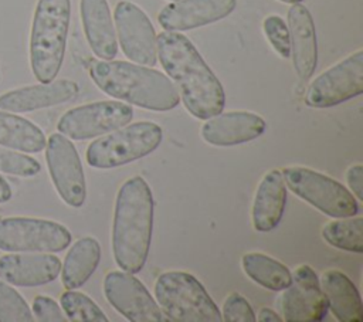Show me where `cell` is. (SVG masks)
<instances>
[{"label":"cell","mask_w":363,"mask_h":322,"mask_svg":"<svg viewBox=\"0 0 363 322\" xmlns=\"http://www.w3.org/2000/svg\"><path fill=\"white\" fill-rule=\"evenodd\" d=\"M156 50L190 115L204 121L224 109L225 94L221 82L186 35L162 31L156 35Z\"/></svg>","instance_id":"cell-1"},{"label":"cell","mask_w":363,"mask_h":322,"mask_svg":"<svg viewBox=\"0 0 363 322\" xmlns=\"http://www.w3.org/2000/svg\"><path fill=\"white\" fill-rule=\"evenodd\" d=\"M153 194L147 182L133 176L118 190L112 221V252L116 265L136 274L146 264L153 230Z\"/></svg>","instance_id":"cell-2"},{"label":"cell","mask_w":363,"mask_h":322,"mask_svg":"<svg viewBox=\"0 0 363 322\" xmlns=\"http://www.w3.org/2000/svg\"><path fill=\"white\" fill-rule=\"evenodd\" d=\"M89 77L106 95L149 111L166 112L180 104L179 92L163 72L116 60H92Z\"/></svg>","instance_id":"cell-3"},{"label":"cell","mask_w":363,"mask_h":322,"mask_svg":"<svg viewBox=\"0 0 363 322\" xmlns=\"http://www.w3.org/2000/svg\"><path fill=\"white\" fill-rule=\"evenodd\" d=\"M71 0H38L30 33V65L38 82L58 75L67 47Z\"/></svg>","instance_id":"cell-4"},{"label":"cell","mask_w":363,"mask_h":322,"mask_svg":"<svg viewBox=\"0 0 363 322\" xmlns=\"http://www.w3.org/2000/svg\"><path fill=\"white\" fill-rule=\"evenodd\" d=\"M159 308L174 322H221V312L203 284L184 271H167L155 282Z\"/></svg>","instance_id":"cell-5"},{"label":"cell","mask_w":363,"mask_h":322,"mask_svg":"<svg viewBox=\"0 0 363 322\" xmlns=\"http://www.w3.org/2000/svg\"><path fill=\"white\" fill-rule=\"evenodd\" d=\"M162 139L163 131L155 122L128 123L92 140L86 148L85 159L95 169L119 167L156 150Z\"/></svg>","instance_id":"cell-6"},{"label":"cell","mask_w":363,"mask_h":322,"mask_svg":"<svg viewBox=\"0 0 363 322\" xmlns=\"http://www.w3.org/2000/svg\"><path fill=\"white\" fill-rule=\"evenodd\" d=\"M281 173L294 194L323 214L342 218L359 213L356 197L340 182L303 166H288Z\"/></svg>","instance_id":"cell-7"},{"label":"cell","mask_w":363,"mask_h":322,"mask_svg":"<svg viewBox=\"0 0 363 322\" xmlns=\"http://www.w3.org/2000/svg\"><path fill=\"white\" fill-rule=\"evenodd\" d=\"M72 235L62 224L34 217L0 218V250L9 252H60Z\"/></svg>","instance_id":"cell-8"},{"label":"cell","mask_w":363,"mask_h":322,"mask_svg":"<svg viewBox=\"0 0 363 322\" xmlns=\"http://www.w3.org/2000/svg\"><path fill=\"white\" fill-rule=\"evenodd\" d=\"M133 108L123 101H96L68 109L57 123L60 133L72 140H85L128 125Z\"/></svg>","instance_id":"cell-9"},{"label":"cell","mask_w":363,"mask_h":322,"mask_svg":"<svg viewBox=\"0 0 363 322\" xmlns=\"http://www.w3.org/2000/svg\"><path fill=\"white\" fill-rule=\"evenodd\" d=\"M363 92V51L347 55L318 75L308 87L305 104L311 108H329Z\"/></svg>","instance_id":"cell-10"},{"label":"cell","mask_w":363,"mask_h":322,"mask_svg":"<svg viewBox=\"0 0 363 322\" xmlns=\"http://www.w3.org/2000/svg\"><path fill=\"white\" fill-rule=\"evenodd\" d=\"M44 149L48 173L57 193L65 204L81 207L86 197V183L74 143L62 133H52Z\"/></svg>","instance_id":"cell-11"},{"label":"cell","mask_w":363,"mask_h":322,"mask_svg":"<svg viewBox=\"0 0 363 322\" xmlns=\"http://www.w3.org/2000/svg\"><path fill=\"white\" fill-rule=\"evenodd\" d=\"M106 301L130 322L169 321L146 287L133 274L109 271L104 278Z\"/></svg>","instance_id":"cell-12"},{"label":"cell","mask_w":363,"mask_h":322,"mask_svg":"<svg viewBox=\"0 0 363 322\" xmlns=\"http://www.w3.org/2000/svg\"><path fill=\"white\" fill-rule=\"evenodd\" d=\"M278 305L286 322H319L328 312V301L316 272L302 264L291 274V284L282 289Z\"/></svg>","instance_id":"cell-13"},{"label":"cell","mask_w":363,"mask_h":322,"mask_svg":"<svg viewBox=\"0 0 363 322\" xmlns=\"http://www.w3.org/2000/svg\"><path fill=\"white\" fill-rule=\"evenodd\" d=\"M113 17L123 54L135 64L156 65V31L146 13L139 6L122 0L115 6Z\"/></svg>","instance_id":"cell-14"},{"label":"cell","mask_w":363,"mask_h":322,"mask_svg":"<svg viewBox=\"0 0 363 322\" xmlns=\"http://www.w3.org/2000/svg\"><path fill=\"white\" fill-rule=\"evenodd\" d=\"M235 6L237 0H174L160 10L157 20L164 31H186L230 16Z\"/></svg>","instance_id":"cell-15"},{"label":"cell","mask_w":363,"mask_h":322,"mask_svg":"<svg viewBox=\"0 0 363 322\" xmlns=\"http://www.w3.org/2000/svg\"><path fill=\"white\" fill-rule=\"evenodd\" d=\"M200 128L203 140L213 146H235L259 138L267 128V122L258 113L250 111L220 112Z\"/></svg>","instance_id":"cell-16"},{"label":"cell","mask_w":363,"mask_h":322,"mask_svg":"<svg viewBox=\"0 0 363 322\" xmlns=\"http://www.w3.org/2000/svg\"><path fill=\"white\" fill-rule=\"evenodd\" d=\"M60 271V258L48 252H13L0 257V279L16 287L48 284Z\"/></svg>","instance_id":"cell-17"},{"label":"cell","mask_w":363,"mask_h":322,"mask_svg":"<svg viewBox=\"0 0 363 322\" xmlns=\"http://www.w3.org/2000/svg\"><path fill=\"white\" fill-rule=\"evenodd\" d=\"M79 87L71 79L40 82L0 95V111L21 113L55 106L77 96Z\"/></svg>","instance_id":"cell-18"},{"label":"cell","mask_w":363,"mask_h":322,"mask_svg":"<svg viewBox=\"0 0 363 322\" xmlns=\"http://www.w3.org/2000/svg\"><path fill=\"white\" fill-rule=\"evenodd\" d=\"M288 30L295 72L301 79H309L318 64V41L312 14L303 4L295 3L289 7Z\"/></svg>","instance_id":"cell-19"},{"label":"cell","mask_w":363,"mask_h":322,"mask_svg":"<svg viewBox=\"0 0 363 322\" xmlns=\"http://www.w3.org/2000/svg\"><path fill=\"white\" fill-rule=\"evenodd\" d=\"M286 201V186L282 173L278 169L268 170L259 180L252 209L251 221L252 227L258 233H268L274 230L284 214Z\"/></svg>","instance_id":"cell-20"},{"label":"cell","mask_w":363,"mask_h":322,"mask_svg":"<svg viewBox=\"0 0 363 322\" xmlns=\"http://www.w3.org/2000/svg\"><path fill=\"white\" fill-rule=\"evenodd\" d=\"M81 20L86 41L99 60H113L118 41L106 0H81Z\"/></svg>","instance_id":"cell-21"},{"label":"cell","mask_w":363,"mask_h":322,"mask_svg":"<svg viewBox=\"0 0 363 322\" xmlns=\"http://www.w3.org/2000/svg\"><path fill=\"white\" fill-rule=\"evenodd\" d=\"M328 301V309L340 322H362L363 304L360 294L347 275L339 270H326L319 279Z\"/></svg>","instance_id":"cell-22"},{"label":"cell","mask_w":363,"mask_h":322,"mask_svg":"<svg viewBox=\"0 0 363 322\" xmlns=\"http://www.w3.org/2000/svg\"><path fill=\"white\" fill-rule=\"evenodd\" d=\"M101 261V245L94 237L77 240L61 264V281L65 289L82 287L95 272Z\"/></svg>","instance_id":"cell-23"},{"label":"cell","mask_w":363,"mask_h":322,"mask_svg":"<svg viewBox=\"0 0 363 322\" xmlns=\"http://www.w3.org/2000/svg\"><path fill=\"white\" fill-rule=\"evenodd\" d=\"M44 132L31 121L13 112L0 111V146L38 153L45 148Z\"/></svg>","instance_id":"cell-24"},{"label":"cell","mask_w":363,"mask_h":322,"mask_svg":"<svg viewBox=\"0 0 363 322\" xmlns=\"http://www.w3.org/2000/svg\"><path fill=\"white\" fill-rule=\"evenodd\" d=\"M241 267L248 278L269 291H282L291 284L289 268L264 252L244 254Z\"/></svg>","instance_id":"cell-25"},{"label":"cell","mask_w":363,"mask_h":322,"mask_svg":"<svg viewBox=\"0 0 363 322\" xmlns=\"http://www.w3.org/2000/svg\"><path fill=\"white\" fill-rule=\"evenodd\" d=\"M322 238L329 245L349 252H363V218L342 217L322 227Z\"/></svg>","instance_id":"cell-26"},{"label":"cell","mask_w":363,"mask_h":322,"mask_svg":"<svg viewBox=\"0 0 363 322\" xmlns=\"http://www.w3.org/2000/svg\"><path fill=\"white\" fill-rule=\"evenodd\" d=\"M60 306L67 319L72 322H108L106 315L94 299L74 289L61 294Z\"/></svg>","instance_id":"cell-27"},{"label":"cell","mask_w":363,"mask_h":322,"mask_svg":"<svg viewBox=\"0 0 363 322\" xmlns=\"http://www.w3.org/2000/svg\"><path fill=\"white\" fill-rule=\"evenodd\" d=\"M34 316L26 299L0 279V322H31Z\"/></svg>","instance_id":"cell-28"},{"label":"cell","mask_w":363,"mask_h":322,"mask_svg":"<svg viewBox=\"0 0 363 322\" xmlns=\"http://www.w3.org/2000/svg\"><path fill=\"white\" fill-rule=\"evenodd\" d=\"M40 163L24 153L14 149L0 146V172L20 177H30L40 173Z\"/></svg>","instance_id":"cell-29"},{"label":"cell","mask_w":363,"mask_h":322,"mask_svg":"<svg viewBox=\"0 0 363 322\" xmlns=\"http://www.w3.org/2000/svg\"><path fill=\"white\" fill-rule=\"evenodd\" d=\"M264 33L272 48L282 57L288 58L291 55V41H289V30L286 23L275 14L268 16L264 20Z\"/></svg>","instance_id":"cell-30"},{"label":"cell","mask_w":363,"mask_h":322,"mask_svg":"<svg viewBox=\"0 0 363 322\" xmlns=\"http://www.w3.org/2000/svg\"><path fill=\"white\" fill-rule=\"evenodd\" d=\"M221 319L224 322H255V313L250 306V302L238 292H231L224 304Z\"/></svg>","instance_id":"cell-31"},{"label":"cell","mask_w":363,"mask_h":322,"mask_svg":"<svg viewBox=\"0 0 363 322\" xmlns=\"http://www.w3.org/2000/svg\"><path fill=\"white\" fill-rule=\"evenodd\" d=\"M31 313L40 322H65L68 321L61 306L50 296L38 295L33 299Z\"/></svg>","instance_id":"cell-32"},{"label":"cell","mask_w":363,"mask_h":322,"mask_svg":"<svg viewBox=\"0 0 363 322\" xmlns=\"http://www.w3.org/2000/svg\"><path fill=\"white\" fill-rule=\"evenodd\" d=\"M346 182L350 189V193L356 197L357 201L363 200V166L360 163L352 165L346 170Z\"/></svg>","instance_id":"cell-33"},{"label":"cell","mask_w":363,"mask_h":322,"mask_svg":"<svg viewBox=\"0 0 363 322\" xmlns=\"http://www.w3.org/2000/svg\"><path fill=\"white\" fill-rule=\"evenodd\" d=\"M255 319L258 322H282L284 321L282 316L271 308H261L258 312V316H255Z\"/></svg>","instance_id":"cell-34"},{"label":"cell","mask_w":363,"mask_h":322,"mask_svg":"<svg viewBox=\"0 0 363 322\" xmlns=\"http://www.w3.org/2000/svg\"><path fill=\"white\" fill-rule=\"evenodd\" d=\"M11 199V187L6 179L0 176V203H6Z\"/></svg>","instance_id":"cell-35"},{"label":"cell","mask_w":363,"mask_h":322,"mask_svg":"<svg viewBox=\"0 0 363 322\" xmlns=\"http://www.w3.org/2000/svg\"><path fill=\"white\" fill-rule=\"evenodd\" d=\"M284 3H289V4H295V3H301L302 0H281Z\"/></svg>","instance_id":"cell-36"},{"label":"cell","mask_w":363,"mask_h":322,"mask_svg":"<svg viewBox=\"0 0 363 322\" xmlns=\"http://www.w3.org/2000/svg\"><path fill=\"white\" fill-rule=\"evenodd\" d=\"M0 82H1V72H0Z\"/></svg>","instance_id":"cell-37"},{"label":"cell","mask_w":363,"mask_h":322,"mask_svg":"<svg viewBox=\"0 0 363 322\" xmlns=\"http://www.w3.org/2000/svg\"><path fill=\"white\" fill-rule=\"evenodd\" d=\"M0 218H1V211H0Z\"/></svg>","instance_id":"cell-38"},{"label":"cell","mask_w":363,"mask_h":322,"mask_svg":"<svg viewBox=\"0 0 363 322\" xmlns=\"http://www.w3.org/2000/svg\"><path fill=\"white\" fill-rule=\"evenodd\" d=\"M173 1H174V0H173Z\"/></svg>","instance_id":"cell-39"}]
</instances>
